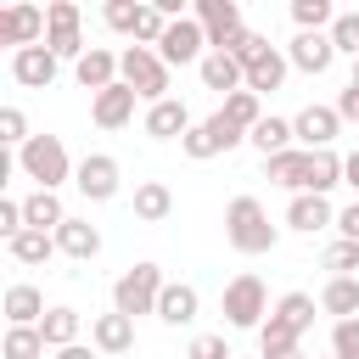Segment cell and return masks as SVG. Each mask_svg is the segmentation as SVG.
Instances as JSON below:
<instances>
[{
	"label": "cell",
	"mask_w": 359,
	"mask_h": 359,
	"mask_svg": "<svg viewBox=\"0 0 359 359\" xmlns=\"http://www.w3.org/2000/svg\"><path fill=\"white\" fill-rule=\"evenodd\" d=\"M56 247H62V258H79V264H90V258L101 252V230H95L90 219H73V213H67V224L56 230Z\"/></svg>",
	"instance_id": "obj_24"
},
{
	"label": "cell",
	"mask_w": 359,
	"mask_h": 359,
	"mask_svg": "<svg viewBox=\"0 0 359 359\" xmlns=\"http://www.w3.org/2000/svg\"><path fill=\"white\" fill-rule=\"evenodd\" d=\"M286 67H292V62H286V50H269L264 62H252V67H247V90H252V95H275V90L286 84Z\"/></svg>",
	"instance_id": "obj_30"
},
{
	"label": "cell",
	"mask_w": 359,
	"mask_h": 359,
	"mask_svg": "<svg viewBox=\"0 0 359 359\" xmlns=\"http://www.w3.org/2000/svg\"><path fill=\"white\" fill-rule=\"evenodd\" d=\"M348 84H359V62H353V73H348Z\"/></svg>",
	"instance_id": "obj_50"
},
{
	"label": "cell",
	"mask_w": 359,
	"mask_h": 359,
	"mask_svg": "<svg viewBox=\"0 0 359 359\" xmlns=\"http://www.w3.org/2000/svg\"><path fill=\"white\" fill-rule=\"evenodd\" d=\"M196 73H202V90H219V95H236V90H247V67H241L230 50H208Z\"/></svg>",
	"instance_id": "obj_18"
},
{
	"label": "cell",
	"mask_w": 359,
	"mask_h": 359,
	"mask_svg": "<svg viewBox=\"0 0 359 359\" xmlns=\"http://www.w3.org/2000/svg\"><path fill=\"white\" fill-rule=\"evenodd\" d=\"M320 269H331V275H353V269H359V241H342V236H337V241L320 252Z\"/></svg>",
	"instance_id": "obj_40"
},
{
	"label": "cell",
	"mask_w": 359,
	"mask_h": 359,
	"mask_svg": "<svg viewBox=\"0 0 359 359\" xmlns=\"http://www.w3.org/2000/svg\"><path fill=\"white\" fill-rule=\"evenodd\" d=\"M196 118H191V107L180 101V95H168V101H157V107H146V118H140V129L151 135V140H185V129H191Z\"/></svg>",
	"instance_id": "obj_14"
},
{
	"label": "cell",
	"mask_w": 359,
	"mask_h": 359,
	"mask_svg": "<svg viewBox=\"0 0 359 359\" xmlns=\"http://www.w3.org/2000/svg\"><path fill=\"white\" fill-rule=\"evenodd\" d=\"M6 252H11V264L39 269V264H50L62 247H56V236H50V230H22V236H11V241H6Z\"/></svg>",
	"instance_id": "obj_25"
},
{
	"label": "cell",
	"mask_w": 359,
	"mask_h": 359,
	"mask_svg": "<svg viewBox=\"0 0 359 359\" xmlns=\"http://www.w3.org/2000/svg\"><path fill=\"white\" fill-rule=\"evenodd\" d=\"M140 11H146L140 0H107V11H101V17H107V28H112V34H129V39H135V34H140Z\"/></svg>",
	"instance_id": "obj_36"
},
{
	"label": "cell",
	"mask_w": 359,
	"mask_h": 359,
	"mask_svg": "<svg viewBox=\"0 0 359 359\" xmlns=\"http://www.w3.org/2000/svg\"><path fill=\"white\" fill-rule=\"evenodd\" d=\"M191 17L202 22L208 50H230V45L247 34V22H241V6H236V0H196V11H191Z\"/></svg>",
	"instance_id": "obj_8"
},
{
	"label": "cell",
	"mask_w": 359,
	"mask_h": 359,
	"mask_svg": "<svg viewBox=\"0 0 359 359\" xmlns=\"http://www.w3.org/2000/svg\"><path fill=\"white\" fill-rule=\"evenodd\" d=\"M292 22H297V34H331L337 6L331 0H292Z\"/></svg>",
	"instance_id": "obj_34"
},
{
	"label": "cell",
	"mask_w": 359,
	"mask_h": 359,
	"mask_svg": "<svg viewBox=\"0 0 359 359\" xmlns=\"http://www.w3.org/2000/svg\"><path fill=\"white\" fill-rule=\"evenodd\" d=\"M314 314H320V297H309V292H286L275 309H269V320H280L292 337H303V331H314Z\"/></svg>",
	"instance_id": "obj_27"
},
{
	"label": "cell",
	"mask_w": 359,
	"mask_h": 359,
	"mask_svg": "<svg viewBox=\"0 0 359 359\" xmlns=\"http://www.w3.org/2000/svg\"><path fill=\"white\" fill-rule=\"evenodd\" d=\"M180 151H185L191 163H208V157H219V140H213V129H208V118L185 129V140H180Z\"/></svg>",
	"instance_id": "obj_39"
},
{
	"label": "cell",
	"mask_w": 359,
	"mask_h": 359,
	"mask_svg": "<svg viewBox=\"0 0 359 359\" xmlns=\"http://www.w3.org/2000/svg\"><path fill=\"white\" fill-rule=\"evenodd\" d=\"M337 185H342V157L337 151H314L309 157V191L303 196H331Z\"/></svg>",
	"instance_id": "obj_33"
},
{
	"label": "cell",
	"mask_w": 359,
	"mask_h": 359,
	"mask_svg": "<svg viewBox=\"0 0 359 359\" xmlns=\"http://www.w3.org/2000/svg\"><path fill=\"white\" fill-rule=\"evenodd\" d=\"M219 112H224V118H230L241 135H252V129L269 118V112H264V95H252V90H236V95H224V107H219Z\"/></svg>",
	"instance_id": "obj_31"
},
{
	"label": "cell",
	"mask_w": 359,
	"mask_h": 359,
	"mask_svg": "<svg viewBox=\"0 0 359 359\" xmlns=\"http://www.w3.org/2000/svg\"><path fill=\"white\" fill-rule=\"evenodd\" d=\"M157 56H163L168 67H202V56H208V34H202V22H196V17L168 22V34H163Z\"/></svg>",
	"instance_id": "obj_9"
},
{
	"label": "cell",
	"mask_w": 359,
	"mask_h": 359,
	"mask_svg": "<svg viewBox=\"0 0 359 359\" xmlns=\"http://www.w3.org/2000/svg\"><path fill=\"white\" fill-rule=\"evenodd\" d=\"M118 79L146 101V107H157V101H168V62L157 56V50H146V45H129V50H118Z\"/></svg>",
	"instance_id": "obj_3"
},
{
	"label": "cell",
	"mask_w": 359,
	"mask_h": 359,
	"mask_svg": "<svg viewBox=\"0 0 359 359\" xmlns=\"http://www.w3.org/2000/svg\"><path fill=\"white\" fill-rule=\"evenodd\" d=\"M163 286H168V280H163V269H157V264H129V269L112 280V309H118V314H129V320H135V314H157Z\"/></svg>",
	"instance_id": "obj_5"
},
{
	"label": "cell",
	"mask_w": 359,
	"mask_h": 359,
	"mask_svg": "<svg viewBox=\"0 0 359 359\" xmlns=\"http://www.w3.org/2000/svg\"><path fill=\"white\" fill-rule=\"evenodd\" d=\"M185 359H236V353H230V342H224V331H202V337H191V348H185Z\"/></svg>",
	"instance_id": "obj_43"
},
{
	"label": "cell",
	"mask_w": 359,
	"mask_h": 359,
	"mask_svg": "<svg viewBox=\"0 0 359 359\" xmlns=\"http://www.w3.org/2000/svg\"><path fill=\"white\" fill-rule=\"evenodd\" d=\"M280 353H297V337H292L280 320H264V331H258V359H280Z\"/></svg>",
	"instance_id": "obj_37"
},
{
	"label": "cell",
	"mask_w": 359,
	"mask_h": 359,
	"mask_svg": "<svg viewBox=\"0 0 359 359\" xmlns=\"http://www.w3.org/2000/svg\"><path fill=\"white\" fill-rule=\"evenodd\" d=\"M309 157H314V151H303V146H292V151H280V157H264V180L280 185V191H292V196H303V191H309Z\"/></svg>",
	"instance_id": "obj_15"
},
{
	"label": "cell",
	"mask_w": 359,
	"mask_h": 359,
	"mask_svg": "<svg viewBox=\"0 0 359 359\" xmlns=\"http://www.w3.org/2000/svg\"><path fill=\"white\" fill-rule=\"evenodd\" d=\"M196 314H202V292L191 280H168L157 297V320L163 325H196Z\"/></svg>",
	"instance_id": "obj_16"
},
{
	"label": "cell",
	"mask_w": 359,
	"mask_h": 359,
	"mask_svg": "<svg viewBox=\"0 0 359 359\" xmlns=\"http://www.w3.org/2000/svg\"><path fill=\"white\" fill-rule=\"evenodd\" d=\"M34 135H28V118H22V107H0V146L6 151H22Z\"/></svg>",
	"instance_id": "obj_38"
},
{
	"label": "cell",
	"mask_w": 359,
	"mask_h": 359,
	"mask_svg": "<svg viewBox=\"0 0 359 359\" xmlns=\"http://www.w3.org/2000/svg\"><path fill=\"white\" fill-rule=\"evenodd\" d=\"M331 107H337V118H342V123H359V84H342Z\"/></svg>",
	"instance_id": "obj_46"
},
{
	"label": "cell",
	"mask_w": 359,
	"mask_h": 359,
	"mask_svg": "<svg viewBox=\"0 0 359 359\" xmlns=\"http://www.w3.org/2000/svg\"><path fill=\"white\" fill-rule=\"evenodd\" d=\"M79 331H84V314H79V309H67V303H56V309L39 320V337H45V348H50V353L73 348V342H79Z\"/></svg>",
	"instance_id": "obj_26"
},
{
	"label": "cell",
	"mask_w": 359,
	"mask_h": 359,
	"mask_svg": "<svg viewBox=\"0 0 359 359\" xmlns=\"http://www.w3.org/2000/svg\"><path fill=\"white\" fill-rule=\"evenodd\" d=\"M269 50H275V45H269V39H264V34H252V28H247V34H241V39H236V45H230V56H236V62H241V67H252V62H264V56H269Z\"/></svg>",
	"instance_id": "obj_44"
},
{
	"label": "cell",
	"mask_w": 359,
	"mask_h": 359,
	"mask_svg": "<svg viewBox=\"0 0 359 359\" xmlns=\"http://www.w3.org/2000/svg\"><path fill=\"white\" fill-rule=\"evenodd\" d=\"M325 359H331V353H325Z\"/></svg>",
	"instance_id": "obj_51"
},
{
	"label": "cell",
	"mask_w": 359,
	"mask_h": 359,
	"mask_svg": "<svg viewBox=\"0 0 359 359\" xmlns=\"http://www.w3.org/2000/svg\"><path fill=\"white\" fill-rule=\"evenodd\" d=\"M22 219H28V230H62L67 224V208H62V196L56 191H34V196H22Z\"/></svg>",
	"instance_id": "obj_29"
},
{
	"label": "cell",
	"mask_w": 359,
	"mask_h": 359,
	"mask_svg": "<svg viewBox=\"0 0 359 359\" xmlns=\"http://www.w3.org/2000/svg\"><path fill=\"white\" fill-rule=\"evenodd\" d=\"M224 241L241 258H258V252H275L280 230L269 224V208L258 196H230V208H224Z\"/></svg>",
	"instance_id": "obj_1"
},
{
	"label": "cell",
	"mask_w": 359,
	"mask_h": 359,
	"mask_svg": "<svg viewBox=\"0 0 359 359\" xmlns=\"http://www.w3.org/2000/svg\"><path fill=\"white\" fill-rule=\"evenodd\" d=\"M6 359H45V337L39 325H6Z\"/></svg>",
	"instance_id": "obj_35"
},
{
	"label": "cell",
	"mask_w": 359,
	"mask_h": 359,
	"mask_svg": "<svg viewBox=\"0 0 359 359\" xmlns=\"http://www.w3.org/2000/svg\"><path fill=\"white\" fill-rule=\"evenodd\" d=\"M320 314H331V325L337 320H353L359 314V275H331L320 286Z\"/></svg>",
	"instance_id": "obj_22"
},
{
	"label": "cell",
	"mask_w": 359,
	"mask_h": 359,
	"mask_svg": "<svg viewBox=\"0 0 359 359\" xmlns=\"http://www.w3.org/2000/svg\"><path fill=\"white\" fill-rule=\"evenodd\" d=\"M56 359H101V348H84V342H73V348H62Z\"/></svg>",
	"instance_id": "obj_49"
},
{
	"label": "cell",
	"mask_w": 359,
	"mask_h": 359,
	"mask_svg": "<svg viewBox=\"0 0 359 359\" xmlns=\"http://www.w3.org/2000/svg\"><path fill=\"white\" fill-rule=\"evenodd\" d=\"M73 79H79L90 95H101V90H112V84H118V56H112V50H101V45H90V50H84V62L73 67Z\"/></svg>",
	"instance_id": "obj_23"
},
{
	"label": "cell",
	"mask_w": 359,
	"mask_h": 359,
	"mask_svg": "<svg viewBox=\"0 0 359 359\" xmlns=\"http://www.w3.org/2000/svg\"><path fill=\"white\" fill-rule=\"evenodd\" d=\"M0 314H6V325H39L50 309H45L39 286H28V280H11V286H6V297H0Z\"/></svg>",
	"instance_id": "obj_19"
},
{
	"label": "cell",
	"mask_w": 359,
	"mask_h": 359,
	"mask_svg": "<svg viewBox=\"0 0 359 359\" xmlns=\"http://www.w3.org/2000/svg\"><path fill=\"white\" fill-rule=\"evenodd\" d=\"M292 135H297V146H303V151H331V146H337V135H342V118H337V107L309 101V107L292 118Z\"/></svg>",
	"instance_id": "obj_10"
},
{
	"label": "cell",
	"mask_w": 359,
	"mask_h": 359,
	"mask_svg": "<svg viewBox=\"0 0 359 359\" xmlns=\"http://www.w3.org/2000/svg\"><path fill=\"white\" fill-rule=\"evenodd\" d=\"M45 45H50L56 62H73V67L84 62L90 45H84V34H79V6H73V0H50V6H45Z\"/></svg>",
	"instance_id": "obj_6"
},
{
	"label": "cell",
	"mask_w": 359,
	"mask_h": 359,
	"mask_svg": "<svg viewBox=\"0 0 359 359\" xmlns=\"http://www.w3.org/2000/svg\"><path fill=\"white\" fill-rule=\"evenodd\" d=\"M56 73H62V62L50 56V45H28V50L11 56V79H17L22 90H50Z\"/></svg>",
	"instance_id": "obj_12"
},
{
	"label": "cell",
	"mask_w": 359,
	"mask_h": 359,
	"mask_svg": "<svg viewBox=\"0 0 359 359\" xmlns=\"http://www.w3.org/2000/svg\"><path fill=\"white\" fill-rule=\"evenodd\" d=\"M73 185H79V196H84V202H112V196H118V185H123V168H118V157H112V151H84V157H79Z\"/></svg>",
	"instance_id": "obj_7"
},
{
	"label": "cell",
	"mask_w": 359,
	"mask_h": 359,
	"mask_svg": "<svg viewBox=\"0 0 359 359\" xmlns=\"http://www.w3.org/2000/svg\"><path fill=\"white\" fill-rule=\"evenodd\" d=\"M286 62H292V67H303V73H331L337 45H331V34H292Z\"/></svg>",
	"instance_id": "obj_17"
},
{
	"label": "cell",
	"mask_w": 359,
	"mask_h": 359,
	"mask_svg": "<svg viewBox=\"0 0 359 359\" xmlns=\"http://www.w3.org/2000/svg\"><path fill=\"white\" fill-rule=\"evenodd\" d=\"M135 90L118 79L112 90H101V95H90V118H95V129H123V123H135Z\"/></svg>",
	"instance_id": "obj_13"
},
{
	"label": "cell",
	"mask_w": 359,
	"mask_h": 359,
	"mask_svg": "<svg viewBox=\"0 0 359 359\" xmlns=\"http://www.w3.org/2000/svg\"><path fill=\"white\" fill-rule=\"evenodd\" d=\"M331 359H359V314L331 325Z\"/></svg>",
	"instance_id": "obj_42"
},
{
	"label": "cell",
	"mask_w": 359,
	"mask_h": 359,
	"mask_svg": "<svg viewBox=\"0 0 359 359\" xmlns=\"http://www.w3.org/2000/svg\"><path fill=\"white\" fill-rule=\"evenodd\" d=\"M337 236H342V241H359V196H353L348 208H337Z\"/></svg>",
	"instance_id": "obj_47"
},
{
	"label": "cell",
	"mask_w": 359,
	"mask_h": 359,
	"mask_svg": "<svg viewBox=\"0 0 359 359\" xmlns=\"http://www.w3.org/2000/svg\"><path fill=\"white\" fill-rule=\"evenodd\" d=\"M247 140H252L264 157H280V151H292V146H297V135H292V118H275V112H269V118H264V123H258Z\"/></svg>",
	"instance_id": "obj_32"
},
{
	"label": "cell",
	"mask_w": 359,
	"mask_h": 359,
	"mask_svg": "<svg viewBox=\"0 0 359 359\" xmlns=\"http://www.w3.org/2000/svg\"><path fill=\"white\" fill-rule=\"evenodd\" d=\"M219 314H224L230 331H264V314H269V292H264V280H258L252 269L236 275V280L224 286V297H219Z\"/></svg>",
	"instance_id": "obj_4"
},
{
	"label": "cell",
	"mask_w": 359,
	"mask_h": 359,
	"mask_svg": "<svg viewBox=\"0 0 359 359\" xmlns=\"http://www.w3.org/2000/svg\"><path fill=\"white\" fill-rule=\"evenodd\" d=\"M331 45H337V56H353V62H359V11H337Z\"/></svg>",
	"instance_id": "obj_41"
},
{
	"label": "cell",
	"mask_w": 359,
	"mask_h": 359,
	"mask_svg": "<svg viewBox=\"0 0 359 359\" xmlns=\"http://www.w3.org/2000/svg\"><path fill=\"white\" fill-rule=\"evenodd\" d=\"M168 213H174V191L163 180H140L135 185V219L140 224H163Z\"/></svg>",
	"instance_id": "obj_28"
},
{
	"label": "cell",
	"mask_w": 359,
	"mask_h": 359,
	"mask_svg": "<svg viewBox=\"0 0 359 359\" xmlns=\"http://www.w3.org/2000/svg\"><path fill=\"white\" fill-rule=\"evenodd\" d=\"M208 129H213V140H219V151H236V146L247 140V135H241V129H236V123H230L224 112H213V118H208Z\"/></svg>",
	"instance_id": "obj_45"
},
{
	"label": "cell",
	"mask_w": 359,
	"mask_h": 359,
	"mask_svg": "<svg viewBox=\"0 0 359 359\" xmlns=\"http://www.w3.org/2000/svg\"><path fill=\"white\" fill-rule=\"evenodd\" d=\"M342 185H353V191H359V151H348V157H342Z\"/></svg>",
	"instance_id": "obj_48"
},
{
	"label": "cell",
	"mask_w": 359,
	"mask_h": 359,
	"mask_svg": "<svg viewBox=\"0 0 359 359\" xmlns=\"http://www.w3.org/2000/svg\"><path fill=\"white\" fill-rule=\"evenodd\" d=\"M0 45H11V56L28 45H45V11L39 6H6L0 11Z\"/></svg>",
	"instance_id": "obj_11"
},
{
	"label": "cell",
	"mask_w": 359,
	"mask_h": 359,
	"mask_svg": "<svg viewBox=\"0 0 359 359\" xmlns=\"http://www.w3.org/2000/svg\"><path fill=\"white\" fill-rule=\"evenodd\" d=\"M325 224H337L331 196H292V202H286V230L314 236V230H325Z\"/></svg>",
	"instance_id": "obj_21"
},
{
	"label": "cell",
	"mask_w": 359,
	"mask_h": 359,
	"mask_svg": "<svg viewBox=\"0 0 359 359\" xmlns=\"http://www.w3.org/2000/svg\"><path fill=\"white\" fill-rule=\"evenodd\" d=\"M90 348H101V353H129V348H135V320L118 314V309L95 314V320H90Z\"/></svg>",
	"instance_id": "obj_20"
},
{
	"label": "cell",
	"mask_w": 359,
	"mask_h": 359,
	"mask_svg": "<svg viewBox=\"0 0 359 359\" xmlns=\"http://www.w3.org/2000/svg\"><path fill=\"white\" fill-rule=\"evenodd\" d=\"M17 168L34 180V191H62V185L79 174V163H73L67 146H62V135H34V140L17 151Z\"/></svg>",
	"instance_id": "obj_2"
}]
</instances>
